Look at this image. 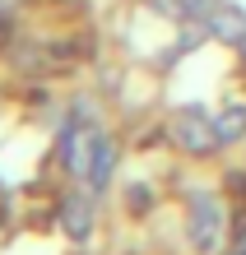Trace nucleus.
Returning <instances> with one entry per match:
<instances>
[{"instance_id": "2", "label": "nucleus", "mask_w": 246, "mask_h": 255, "mask_svg": "<svg viewBox=\"0 0 246 255\" xmlns=\"http://www.w3.org/2000/svg\"><path fill=\"white\" fill-rule=\"evenodd\" d=\"M172 139L186 148V153H209L214 144H223L219 139V126H214L205 112H181L177 121H172Z\"/></svg>"}, {"instance_id": "9", "label": "nucleus", "mask_w": 246, "mask_h": 255, "mask_svg": "<svg viewBox=\"0 0 246 255\" xmlns=\"http://www.w3.org/2000/svg\"><path fill=\"white\" fill-rule=\"evenodd\" d=\"M242 56H246V37H242Z\"/></svg>"}, {"instance_id": "3", "label": "nucleus", "mask_w": 246, "mask_h": 255, "mask_svg": "<svg viewBox=\"0 0 246 255\" xmlns=\"http://www.w3.org/2000/svg\"><path fill=\"white\" fill-rule=\"evenodd\" d=\"M93 126H88V112H79L65 126V139H60V153H65V167L74 176H88V153H93Z\"/></svg>"}, {"instance_id": "6", "label": "nucleus", "mask_w": 246, "mask_h": 255, "mask_svg": "<svg viewBox=\"0 0 246 255\" xmlns=\"http://www.w3.org/2000/svg\"><path fill=\"white\" fill-rule=\"evenodd\" d=\"M209 28H214V37H219V42H237V47H242V37H246V14L233 9V5H223V9H214Z\"/></svg>"}, {"instance_id": "7", "label": "nucleus", "mask_w": 246, "mask_h": 255, "mask_svg": "<svg viewBox=\"0 0 246 255\" xmlns=\"http://www.w3.org/2000/svg\"><path fill=\"white\" fill-rule=\"evenodd\" d=\"M214 126H219V139H223V144H228V139H242V134H246V102H228Z\"/></svg>"}, {"instance_id": "8", "label": "nucleus", "mask_w": 246, "mask_h": 255, "mask_svg": "<svg viewBox=\"0 0 246 255\" xmlns=\"http://www.w3.org/2000/svg\"><path fill=\"white\" fill-rule=\"evenodd\" d=\"M209 5H214V0H172V9H177V14H205Z\"/></svg>"}, {"instance_id": "5", "label": "nucleus", "mask_w": 246, "mask_h": 255, "mask_svg": "<svg viewBox=\"0 0 246 255\" xmlns=\"http://www.w3.org/2000/svg\"><path fill=\"white\" fill-rule=\"evenodd\" d=\"M60 223H65V232L74 242H84V237L93 232V204H88L84 195H70V200L60 204Z\"/></svg>"}, {"instance_id": "10", "label": "nucleus", "mask_w": 246, "mask_h": 255, "mask_svg": "<svg viewBox=\"0 0 246 255\" xmlns=\"http://www.w3.org/2000/svg\"><path fill=\"white\" fill-rule=\"evenodd\" d=\"M0 5H5V0H0Z\"/></svg>"}, {"instance_id": "4", "label": "nucleus", "mask_w": 246, "mask_h": 255, "mask_svg": "<svg viewBox=\"0 0 246 255\" xmlns=\"http://www.w3.org/2000/svg\"><path fill=\"white\" fill-rule=\"evenodd\" d=\"M112 167H116V139H112V134H93V153H88V176H84V181L88 186H107V181H112Z\"/></svg>"}, {"instance_id": "1", "label": "nucleus", "mask_w": 246, "mask_h": 255, "mask_svg": "<svg viewBox=\"0 0 246 255\" xmlns=\"http://www.w3.org/2000/svg\"><path fill=\"white\" fill-rule=\"evenodd\" d=\"M191 246L200 255H214L223 246V204L214 195H195L191 200Z\"/></svg>"}]
</instances>
